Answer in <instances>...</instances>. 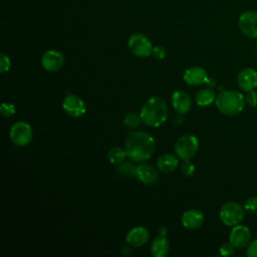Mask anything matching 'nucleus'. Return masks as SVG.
Returning <instances> with one entry per match:
<instances>
[{
	"label": "nucleus",
	"mask_w": 257,
	"mask_h": 257,
	"mask_svg": "<svg viewBox=\"0 0 257 257\" xmlns=\"http://www.w3.org/2000/svg\"><path fill=\"white\" fill-rule=\"evenodd\" d=\"M245 96L237 90H223L215 100L219 111L227 116L239 114L245 106Z\"/></svg>",
	"instance_id": "nucleus-3"
},
{
	"label": "nucleus",
	"mask_w": 257,
	"mask_h": 257,
	"mask_svg": "<svg viewBox=\"0 0 257 257\" xmlns=\"http://www.w3.org/2000/svg\"><path fill=\"white\" fill-rule=\"evenodd\" d=\"M152 54H153V56H154L156 59H160V60H161V59H164V58L166 57V55H167V50H166L165 47L158 45V46L153 47Z\"/></svg>",
	"instance_id": "nucleus-30"
},
{
	"label": "nucleus",
	"mask_w": 257,
	"mask_h": 257,
	"mask_svg": "<svg viewBox=\"0 0 257 257\" xmlns=\"http://www.w3.org/2000/svg\"><path fill=\"white\" fill-rule=\"evenodd\" d=\"M181 222L189 230L198 229L204 223V214L197 209H189L182 214Z\"/></svg>",
	"instance_id": "nucleus-17"
},
{
	"label": "nucleus",
	"mask_w": 257,
	"mask_h": 257,
	"mask_svg": "<svg viewBox=\"0 0 257 257\" xmlns=\"http://www.w3.org/2000/svg\"><path fill=\"white\" fill-rule=\"evenodd\" d=\"M216 93L211 87L200 89L195 95V102L199 106H208L216 100Z\"/></svg>",
	"instance_id": "nucleus-20"
},
{
	"label": "nucleus",
	"mask_w": 257,
	"mask_h": 257,
	"mask_svg": "<svg viewBox=\"0 0 257 257\" xmlns=\"http://www.w3.org/2000/svg\"><path fill=\"white\" fill-rule=\"evenodd\" d=\"M62 108L71 117H80L86 111L84 101L74 94H68L62 101Z\"/></svg>",
	"instance_id": "nucleus-10"
},
{
	"label": "nucleus",
	"mask_w": 257,
	"mask_h": 257,
	"mask_svg": "<svg viewBox=\"0 0 257 257\" xmlns=\"http://www.w3.org/2000/svg\"><path fill=\"white\" fill-rule=\"evenodd\" d=\"M64 64V56L57 49H49L45 51L41 57V66L48 72H56L62 68Z\"/></svg>",
	"instance_id": "nucleus-9"
},
{
	"label": "nucleus",
	"mask_w": 257,
	"mask_h": 257,
	"mask_svg": "<svg viewBox=\"0 0 257 257\" xmlns=\"http://www.w3.org/2000/svg\"><path fill=\"white\" fill-rule=\"evenodd\" d=\"M135 177H137L141 183L147 186L155 185L159 181L158 171L153 166L146 163H140V165L137 166Z\"/></svg>",
	"instance_id": "nucleus-12"
},
{
	"label": "nucleus",
	"mask_w": 257,
	"mask_h": 257,
	"mask_svg": "<svg viewBox=\"0 0 257 257\" xmlns=\"http://www.w3.org/2000/svg\"><path fill=\"white\" fill-rule=\"evenodd\" d=\"M127 47L130 51L139 58H146L152 54L153 44L151 40L142 33H134L128 37Z\"/></svg>",
	"instance_id": "nucleus-6"
},
{
	"label": "nucleus",
	"mask_w": 257,
	"mask_h": 257,
	"mask_svg": "<svg viewBox=\"0 0 257 257\" xmlns=\"http://www.w3.org/2000/svg\"><path fill=\"white\" fill-rule=\"evenodd\" d=\"M247 257H257V238L249 243L246 250Z\"/></svg>",
	"instance_id": "nucleus-31"
},
{
	"label": "nucleus",
	"mask_w": 257,
	"mask_h": 257,
	"mask_svg": "<svg viewBox=\"0 0 257 257\" xmlns=\"http://www.w3.org/2000/svg\"><path fill=\"white\" fill-rule=\"evenodd\" d=\"M156 149L155 139L146 132L132 133L124 142V150L127 158L135 163H143L149 160Z\"/></svg>",
	"instance_id": "nucleus-1"
},
{
	"label": "nucleus",
	"mask_w": 257,
	"mask_h": 257,
	"mask_svg": "<svg viewBox=\"0 0 257 257\" xmlns=\"http://www.w3.org/2000/svg\"><path fill=\"white\" fill-rule=\"evenodd\" d=\"M229 241L235 248H245L251 242V232L249 228L239 224L233 226L229 235Z\"/></svg>",
	"instance_id": "nucleus-11"
},
{
	"label": "nucleus",
	"mask_w": 257,
	"mask_h": 257,
	"mask_svg": "<svg viewBox=\"0 0 257 257\" xmlns=\"http://www.w3.org/2000/svg\"><path fill=\"white\" fill-rule=\"evenodd\" d=\"M16 111V108L14 106L13 103H10V102H3L1 104V107H0V112H1V115L4 116V117H10L12 116Z\"/></svg>",
	"instance_id": "nucleus-26"
},
{
	"label": "nucleus",
	"mask_w": 257,
	"mask_h": 257,
	"mask_svg": "<svg viewBox=\"0 0 257 257\" xmlns=\"http://www.w3.org/2000/svg\"><path fill=\"white\" fill-rule=\"evenodd\" d=\"M167 232H168V230H167L166 227H162V228L160 229V234H161V235L166 236V235H167Z\"/></svg>",
	"instance_id": "nucleus-33"
},
{
	"label": "nucleus",
	"mask_w": 257,
	"mask_h": 257,
	"mask_svg": "<svg viewBox=\"0 0 257 257\" xmlns=\"http://www.w3.org/2000/svg\"><path fill=\"white\" fill-rule=\"evenodd\" d=\"M207 78V71L200 66H192L187 68L183 75L184 81L192 86H197L206 83Z\"/></svg>",
	"instance_id": "nucleus-16"
},
{
	"label": "nucleus",
	"mask_w": 257,
	"mask_h": 257,
	"mask_svg": "<svg viewBox=\"0 0 257 257\" xmlns=\"http://www.w3.org/2000/svg\"><path fill=\"white\" fill-rule=\"evenodd\" d=\"M199 150V141L196 136L186 134L181 136L175 143L174 151L176 156L182 160H191L196 156Z\"/></svg>",
	"instance_id": "nucleus-4"
},
{
	"label": "nucleus",
	"mask_w": 257,
	"mask_h": 257,
	"mask_svg": "<svg viewBox=\"0 0 257 257\" xmlns=\"http://www.w3.org/2000/svg\"><path fill=\"white\" fill-rule=\"evenodd\" d=\"M243 208L245 210V212H247L250 215H254L257 214V197H250L248 198L244 205Z\"/></svg>",
	"instance_id": "nucleus-24"
},
{
	"label": "nucleus",
	"mask_w": 257,
	"mask_h": 257,
	"mask_svg": "<svg viewBox=\"0 0 257 257\" xmlns=\"http://www.w3.org/2000/svg\"><path fill=\"white\" fill-rule=\"evenodd\" d=\"M181 172L185 177H192L195 174V165L190 160L183 161Z\"/></svg>",
	"instance_id": "nucleus-25"
},
{
	"label": "nucleus",
	"mask_w": 257,
	"mask_h": 257,
	"mask_svg": "<svg viewBox=\"0 0 257 257\" xmlns=\"http://www.w3.org/2000/svg\"><path fill=\"white\" fill-rule=\"evenodd\" d=\"M256 49H257V42H256Z\"/></svg>",
	"instance_id": "nucleus-34"
},
{
	"label": "nucleus",
	"mask_w": 257,
	"mask_h": 257,
	"mask_svg": "<svg viewBox=\"0 0 257 257\" xmlns=\"http://www.w3.org/2000/svg\"><path fill=\"white\" fill-rule=\"evenodd\" d=\"M140 114L147 126L159 127L168 118L167 103L160 96H152L143 104Z\"/></svg>",
	"instance_id": "nucleus-2"
},
{
	"label": "nucleus",
	"mask_w": 257,
	"mask_h": 257,
	"mask_svg": "<svg viewBox=\"0 0 257 257\" xmlns=\"http://www.w3.org/2000/svg\"><path fill=\"white\" fill-rule=\"evenodd\" d=\"M245 101L246 104L251 107L257 106V91H255L254 89L247 91V94L245 95Z\"/></svg>",
	"instance_id": "nucleus-29"
},
{
	"label": "nucleus",
	"mask_w": 257,
	"mask_h": 257,
	"mask_svg": "<svg viewBox=\"0 0 257 257\" xmlns=\"http://www.w3.org/2000/svg\"><path fill=\"white\" fill-rule=\"evenodd\" d=\"M206 84L208 85V87L213 88V87L216 85V81H215V79H214V78L208 77V78H207V81H206Z\"/></svg>",
	"instance_id": "nucleus-32"
},
{
	"label": "nucleus",
	"mask_w": 257,
	"mask_h": 257,
	"mask_svg": "<svg viewBox=\"0 0 257 257\" xmlns=\"http://www.w3.org/2000/svg\"><path fill=\"white\" fill-rule=\"evenodd\" d=\"M117 172L118 174L122 176H136V171H137V166H135L131 162L123 161L119 165H117Z\"/></svg>",
	"instance_id": "nucleus-23"
},
{
	"label": "nucleus",
	"mask_w": 257,
	"mask_h": 257,
	"mask_svg": "<svg viewBox=\"0 0 257 257\" xmlns=\"http://www.w3.org/2000/svg\"><path fill=\"white\" fill-rule=\"evenodd\" d=\"M171 102L174 109L180 114H186L192 108V98L184 90L175 91L172 94Z\"/></svg>",
	"instance_id": "nucleus-13"
},
{
	"label": "nucleus",
	"mask_w": 257,
	"mask_h": 257,
	"mask_svg": "<svg viewBox=\"0 0 257 257\" xmlns=\"http://www.w3.org/2000/svg\"><path fill=\"white\" fill-rule=\"evenodd\" d=\"M179 165L178 158L169 153H165L161 155L157 160V168L159 171L163 173H171L177 169Z\"/></svg>",
	"instance_id": "nucleus-18"
},
{
	"label": "nucleus",
	"mask_w": 257,
	"mask_h": 257,
	"mask_svg": "<svg viewBox=\"0 0 257 257\" xmlns=\"http://www.w3.org/2000/svg\"><path fill=\"white\" fill-rule=\"evenodd\" d=\"M143 122L141 114L137 112H130L123 118V124L127 128H136Z\"/></svg>",
	"instance_id": "nucleus-22"
},
{
	"label": "nucleus",
	"mask_w": 257,
	"mask_h": 257,
	"mask_svg": "<svg viewBox=\"0 0 257 257\" xmlns=\"http://www.w3.org/2000/svg\"><path fill=\"white\" fill-rule=\"evenodd\" d=\"M170 251V242L164 235L157 236L151 246V253L155 257H165Z\"/></svg>",
	"instance_id": "nucleus-19"
},
{
	"label": "nucleus",
	"mask_w": 257,
	"mask_h": 257,
	"mask_svg": "<svg viewBox=\"0 0 257 257\" xmlns=\"http://www.w3.org/2000/svg\"><path fill=\"white\" fill-rule=\"evenodd\" d=\"M238 86L244 91H250L257 87V71L253 68H243L237 76Z\"/></svg>",
	"instance_id": "nucleus-15"
},
{
	"label": "nucleus",
	"mask_w": 257,
	"mask_h": 257,
	"mask_svg": "<svg viewBox=\"0 0 257 257\" xmlns=\"http://www.w3.org/2000/svg\"><path fill=\"white\" fill-rule=\"evenodd\" d=\"M240 31L249 38H257V11L247 10L238 19Z\"/></svg>",
	"instance_id": "nucleus-8"
},
{
	"label": "nucleus",
	"mask_w": 257,
	"mask_h": 257,
	"mask_svg": "<svg viewBox=\"0 0 257 257\" xmlns=\"http://www.w3.org/2000/svg\"><path fill=\"white\" fill-rule=\"evenodd\" d=\"M9 137L11 142L15 146L25 147L32 141V127L26 121L18 120L11 125L9 131Z\"/></svg>",
	"instance_id": "nucleus-7"
},
{
	"label": "nucleus",
	"mask_w": 257,
	"mask_h": 257,
	"mask_svg": "<svg viewBox=\"0 0 257 257\" xmlns=\"http://www.w3.org/2000/svg\"><path fill=\"white\" fill-rule=\"evenodd\" d=\"M10 66H11L10 58L6 54L1 53L0 54V71H1V73L7 72L10 69Z\"/></svg>",
	"instance_id": "nucleus-28"
},
{
	"label": "nucleus",
	"mask_w": 257,
	"mask_h": 257,
	"mask_svg": "<svg viewBox=\"0 0 257 257\" xmlns=\"http://www.w3.org/2000/svg\"><path fill=\"white\" fill-rule=\"evenodd\" d=\"M127 157L124 149L119 147H113L107 152V160L112 165H119Z\"/></svg>",
	"instance_id": "nucleus-21"
},
{
	"label": "nucleus",
	"mask_w": 257,
	"mask_h": 257,
	"mask_svg": "<svg viewBox=\"0 0 257 257\" xmlns=\"http://www.w3.org/2000/svg\"><path fill=\"white\" fill-rule=\"evenodd\" d=\"M234 250H235V247H234L233 244L229 241V242L224 243V244L221 245V247H220V249H219V252H220V255H221V256L227 257V256L233 255Z\"/></svg>",
	"instance_id": "nucleus-27"
},
{
	"label": "nucleus",
	"mask_w": 257,
	"mask_h": 257,
	"mask_svg": "<svg viewBox=\"0 0 257 257\" xmlns=\"http://www.w3.org/2000/svg\"><path fill=\"white\" fill-rule=\"evenodd\" d=\"M150 237V233L147 228L143 226H137L131 229L125 237L126 243L134 248H139L144 246Z\"/></svg>",
	"instance_id": "nucleus-14"
},
{
	"label": "nucleus",
	"mask_w": 257,
	"mask_h": 257,
	"mask_svg": "<svg viewBox=\"0 0 257 257\" xmlns=\"http://www.w3.org/2000/svg\"><path fill=\"white\" fill-rule=\"evenodd\" d=\"M245 210L239 203L230 201L223 204L219 210V218L221 222L228 226L233 227L241 223L244 218Z\"/></svg>",
	"instance_id": "nucleus-5"
}]
</instances>
